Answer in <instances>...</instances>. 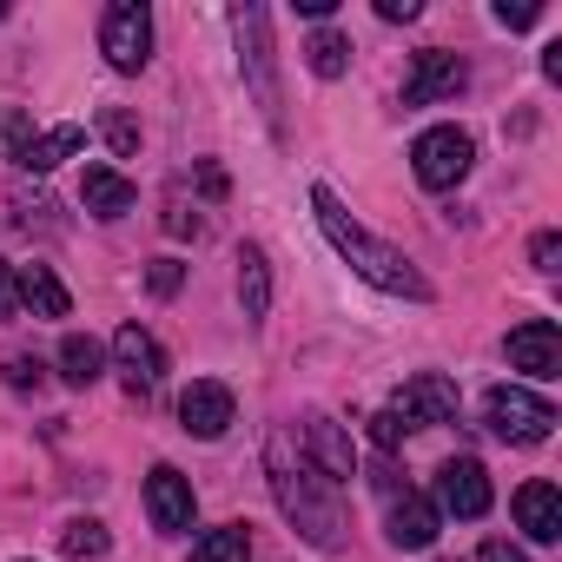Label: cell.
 Returning a JSON list of instances; mask_svg holds the SVG:
<instances>
[{"mask_svg":"<svg viewBox=\"0 0 562 562\" xmlns=\"http://www.w3.org/2000/svg\"><path fill=\"white\" fill-rule=\"evenodd\" d=\"M312 212H318V225H325V238L338 245V258L358 271V278H371L378 292H391V299H430V278L397 251V245H384V238H371L345 205H338V192L331 186H312Z\"/></svg>","mask_w":562,"mask_h":562,"instance_id":"cell-1","label":"cell"},{"mask_svg":"<svg viewBox=\"0 0 562 562\" xmlns=\"http://www.w3.org/2000/svg\"><path fill=\"white\" fill-rule=\"evenodd\" d=\"M265 470H271V496H278V509H285V522H292L312 549H345V509H338V496L325 490L318 470L292 463V443H285V437L271 443Z\"/></svg>","mask_w":562,"mask_h":562,"instance_id":"cell-2","label":"cell"},{"mask_svg":"<svg viewBox=\"0 0 562 562\" xmlns=\"http://www.w3.org/2000/svg\"><path fill=\"white\" fill-rule=\"evenodd\" d=\"M470 159H476V146H470L463 126H430V133H417V146H411V172H417V186H430V192L463 186Z\"/></svg>","mask_w":562,"mask_h":562,"instance_id":"cell-3","label":"cell"},{"mask_svg":"<svg viewBox=\"0 0 562 562\" xmlns=\"http://www.w3.org/2000/svg\"><path fill=\"white\" fill-rule=\"evenodd\" d=\"M483 417H490V430H496L503 443H542L549 424H555V404L536 397V391H522V384H496V391L483 397Z\"/></svg>","mask_w":562,"mask_h":562,"instance_id":"cell-4","label":"cell"},{"mask_svg":"<svg viewBox=\"0 0 562 562\" xmlns=\"http://www.w3.org/2000/svg\"><path fill=\"white\" fill-rule=\"evenodd\" d=\"M100 54H106L113 74H139L153 60V14L139 0H120V8L100 14Z\"/></svg>","mask_w":562,"mask_h":562,"instance_id":"cell-5","label":"cell"},{"mask_svg":"<svg viewBox=\"0 0 562 562\" xmlns=\"http://www.w3.org/2000/svg\"><path fill=\"white\" fill-rule=\"evenodd\" d=\"M232 34H238V54H245V74H251V93H258L265 120L278 126V80H271V21H265V8H232Z\"/></svg>","mask_w":562,"mask_h":562,"instance_id":"cell-6","label":"cell"},{"mask_svg":"<svg viewBox=\"0 0 562 562\" xmlns=\"http://www.w3.org/2000/svg\"><path fill=\"white\" fill-rule=\"evenodd\" d=\"M391 411L404 417V430H424V424H457V384H450V378H437V371H424V378H411V384L391 397Z\"/></svg>","mask_w":562,"mask_h":562,"instance_id":"cell-7","label":"cell"},{"mask_svg":"<svg viewBox=\"0 0 562 562\" xmlns=\"http://www.w3.org/2000/svg\"><path fill=\"white\" fill-rule=\"evenodd\" d=\"M463 80H470V67H463L457 54L424 47V54H417V67H411V80H404V106H437V100L463 93Z\"/></svg>","mask_w":562,"mask_h":562,"instance_id":"cell-8","label":"cell"},{"mask_svg":"<svg viewBox=\"0 0 562 562\" xmlns=\"http://www.w3.org/2000/svg\"><path fill=\"white\" fill-rule=\"evenodd\" d=\"M113 358H120V378H126V391H133V397L159 391V378H166V351H159V338H153V331H139V325H120V338H113Z\"/></svg>","mask_w":562,"mask_h":562,"instance_id":"cell-9","label":"cell"},{"mask_svg":"<svg viewBox=\"0 0 562 562\" xmlns=\"http://www.w3.org/2000/svg\"><path fill=\"white\" fill-rule=\"evenodd\" d=\"M179 424L192 430V437H225L232 430V391L218 384V378H192L186 384V397H179Z\"/></svg>","mask_w":562,"mask_h":562,"instance_id":"cell-10","label":"cell"},{"mask_svg":"<svg viewBox=\"0 0 562 562\" xmlns=\"http://www.w3.org/2000/svg\"><path fill=\"white\" fill-rule=\"evenodd\" d=\"M437 496H443V509L450 516H483L490 509V470L476 463V457H450L443 470H437Z\"/></svg>","mask_w":562,"mask_h":562,"instance_id":"cell-11","label":"cell"},{"mask_svg":"<svg viewBox=\"0 0 562 562\" xmlns=\"http://www.w3.org/2000/svg\"><path fill=\"white\" fill-rule=\"evenodd\" d=\"M192 483L172 470V463H159L153 476H146V516H153V529H166V536H179V529H192Z\"/></svg>","mask_w":562,"mask_h":562,"instance_id":"cell-12","label":"cell"},{"mask_svg":"<svg viewBox=\"0 0 562 562\" xmlns=\"http://www.w3.org/2000/svg\"><path fill=\"white\" fill-rule=\"evenodd\" d=\"M509 364L529 378H562V331L549 318H529L509 331Z\"/></svg>","mask_w":562,"mask_h":562,"instance_id":"cell-13","label":"cell"},{"mask_svg":"<svg viewBox=\"0 0 562 562\" xmlns=\"http://www.w3.org/2000/svg\"><path fill=\"white\" fill-rule=\"evenodd\" d=\"M437 529H443V509H437L430 496H417V490L391 496V542H397V549H430Z\"/></svg>","mask_w":562,"mask_h":562,"instance_id":"cell-14","label":"cell"},{"mask_svg":"<svg viewBox=\"0 0 562 562\" xmlns=\"http://www.w3.org/2000/svg\"><path fill=\"white\" fill-rule=\"evenodd\" d=\"M80 199H87V212H93V218H126V212L139 205V186H133L126 172H113V166H87Z\"/></svg>","mask_w":562,"mask_h":562,"instance_id":"cell-15","label":"cell"},{"mask_svg":"<svg viewBox=\"0 0 562 562\" xmlns=\"http://www.w3.org/2000/svg\"><path fill=\"white\" fill-rule=\"evenodd\" d=\"M516 522H522L529 542H555L562 536V496H555V483H522L516 490Z\"/></svg>","mask_w":562,"mask_h":562,"instance_id":"cell-16","label":"cell"},{"mask_svg":"<svg viewBox=\"0 0 562 562\" xmlns=\"http://www.w3.org/2000/svg\"><path fill=\"white\" fill-rule=\"evenodd\" d=\"M14 299L34 312V318H67V285H60V278H54V265H21L14 271Z\"/></svg>","mask_w":562,"mask_h":562,"instance_id":"cell-17","label":"cell"},{"mask_svg":"<svg viewBox=\"0 0 562 562\" xmlns=\"http://www.w3.org/2000/svg\"><path fill=\"white\" fill-rule=\"evenodd\" d=\"M305 443H312V463L325 470V483H345V476H358V457H351V437L331 424V417H312L305 424Z\"/></svg>","mask_w":562,"mask_h":562,"instance_id":"cell-18","label":"cell"},{"mask_svg":"<svg viewBox=\"0 0 562 562\" xmlns=\"http://www.w3.org/2000/svg\"><path fill=\"white\" fill-rule=\"evenodd\" d=\"M80 139H87L80 126H47V133H34V139L21 146V159H14V166H21V172H54L60 159H74V153H80Z\"/></svg>","mask_w":562,"mask_h":562,"instance_id":"cell-19","label":"cell"},{"mask_svg":"<svg viewBox=\"0 0 562 562\" xmlns=\"http://www.w3.org/2000/svg\"><path fill=\"white\" fill-rule=\"evenodd\" d=\"M238 299H245V318H265L271 312V265L258 245L238 251Z\"/></svg>","mask_w":562,"mask_h":562,"instance_id":"cell-20","label":"cell"},{"mask_svg":"<svg viewBox=\"0 0 562 562\" xmlns=\"http://www.w3.org/2000/svg\"><path fill=\"white\" fill-rule=\"evenodd\" d=\"M192 562H251V536H245V522L205 529V536L192 542Z\"/></svg>","mask_w":562,"mask_h":562,"instance_id":"cell-21","label":"cell"},{"mask_svg":"<svg viewBox=\"0 0 562 562\" xmlns=\"http://www.w3.org/2000/svg\"><path fill=\"white\" fill-rule=\"evenodd\" d=\"M100 364H106V351H100L93 338H80V331H74V338L60 345V378H67L74 391H87V384L100 378Z\"/></svg>","mask_w":562,"mask_h":562,"instance_id":"cell-22","label":"cell"},{"mask_svg":"<svg viewBox=\"0 0 562 562\" xmlns=\"http://www.w3.org/2000/svg\"><path fill=\"white\" fill-rule=\"evenodd\" d=\"M305 60H312V74H318V80H345V67H351V41L325 27V34H312Z\"/></svg>","mask_w":562,"mask_h":562,"instance_id":"cell-23","label":"cell"},{"mask_svg":"<svg viewBox=\"0 0 562 562\" xmlns=\"http://www.w3.org/2000/svg\"><path fill=\"white\" fill-rule=\"evenodd\" d=\"M60 549L80 555V562H93V555H106V529H100L93 516H74V522L60 529Z\"/></svg>","mask_w":562,"mask_h":562,"instance_id":"cell-24","label":"cell"},{"mask_svg":"<svg viewBox=\"0 0 562 562\" xmlns=\"http://www.w3.org/2000/svg\"><path fill=\"white\" fill-rule=\"evenodd\" d=\"M27 139H34V120L27 113H0V159H21Z\"/></svg>","mask_w":562,"mask_h":562,"instance_id":"cell-25","label":"cell"},{"mask_svg":"<svg viewBox=\"0 0 562 562\" xmlns=\"http://www.w3.org/2000/svg\"><path fill=\"white\" fill-rule=\"evenodd\" d=\"M100 133H106V146H113V153H139V120L106 113V120H100Z\"/></svg>","mask_w":562,"mask_h":562,"instance_id":"cell-26","label":"cell"},{"mask_svg":"<svg viewBox=\"0 0 562 562\" xmlns=\"http://www.w3.org/2000/svg\"><path fill=\"white\" fill-rule=\"evenodd\" d=\"M404 437H411V430H404V417H397V411H391V404H384V411H378V417H371V443H378V450H397V443H404Z\"/></svg>","mask_w":562,"mask_h":562,"instance_id":"cell-27","label":"cell"},{"mask_svg":"<svg viewBox=\"0 0 562 562\" xmlns=\"http://www.w3.org/2000/svg\"><path fill=\"white\" fill-rule=\"evenodd\" d=\"M529 258H536V271H549V278H555V271H562V238H555V232H536Z\"/></svg>","mask_w":562,"mask_h":562,"instance_id":"cell-28","label":"cell"},{"mask_svg":"<svg viewBox=\"0 0 562 562\" xmlns=\"http://www.w3.org/2000/svg\"><path fill=\"white\" fill-rule=\"evenodd\" d=\"M496 21H503V27H536L542 8H536V0H516V8H509V0H496Z\"/></svg>","mask_w":562,"mask_h":562,"instance_id":"cell-29","label":"cell"},{"mask_svg":"<svg viewBox=\"0 0 562 562\" xmlns=\"http://www.w3.org/2000/svg\"><path fill=\"white\" fill-rule=\"evenodd\" d=\"M179 278H186V271H179V258H159L146 285H153V299H172V292H179Z\"/></svg>","mask_w":562,"mask_h":562,"instance_id":"cell-30","label":"cell"},{"mask_svg":"<svg viewBox=\"0 0 562 562\" xmlns=\"http://www.w3.org/2000/svg\"><path fill=\"white\" fill-rule=\"evenodd\" d=\"M0 371H8V384H14V391H41V364H34V358H8Z\"/></svg>","mask_w":562,"mask_h":562,"instance_id":"cell-31","label":"cell"},{"mask_svg":"<svg viewBox=\"0 0 562 562\" xmlns=\"http://www.w3.org/2000/svg\"><path fill=\"white\" fill-rule=\"evenodd\" d=\"M14 312H21V299H14V265L0 258V325H8Z\"/></svg>","mask_w":562,"mask_h":562,"instance_id":"cell-32","label":"cell"},{"mask_svg":"<svg viewBox=\"0 0 562 562\" xmlns=\"http://www.w3.org/2000/svg\"><path fill=\"white\" fill-rule=\"evenodd\" d=\"M476 562H529V555H522L516 542H503V536H490V542L476 549Z\"/></svg>","mask_w":562,"mask_h":562,"instance_id":"cell-33","label":"cell"},{"mask_svg":"<svg viewBox=\"0 0 562 562\" xmlns=\"http://www.w3.org/2000/svg\"><path fill=\"white\" fill-rule=\"evenodd\" d=\"M166 232H172V238H199V218H192L186 205H172V212H166Z\"/></svg>","mask_w":562,"mask_h":562,"instance_id":"cell-34","label":"cell"},{"mask_svg":"<svg viewBox=\"0 0 562 562\" xmlns=\"http://www.w3.org/2000/svg\"><path fill=\"white\" fill-rule=\"evenodd\" d=\"M384 21H417V0H378Z\"/></svg>","mask_w":562,"mask_h":562,"instance_id":"cell-35","label":"cell"},{"mask_svg":"<svg viewBox=\"0 0 562 562\" xmlns=\"http://www.w3.org/2000/svg\"><path fill=\"white\" fill-rule=\"evenodd\" d=\"M299 14H305V21H331V14H338V0H299Z\"/></svg>","mask_w":562,"mask_h":562,"instance_id":"cell-36","label":"cell"}]
</instances>
